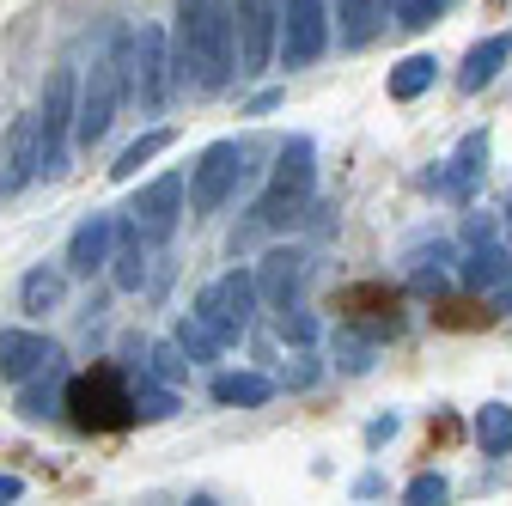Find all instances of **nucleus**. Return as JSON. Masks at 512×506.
<instances>
[{"mask_svg": "<svg viewBox=\"0 0 512 506\" xmlns=\"http://www.w3.org/2000/svg\"><path fill=\"white\" fill-rule=\"evenodd\" d=\"M299 287H305V250H269L263 269H256V293H263L275 311H293Z\"/></svg>", "mask_w": 512, "mask_h": 506, "instance_id": "obj_15", "label": "nucleus"}, {"mask_svg": "<svg viewBox=\"0 0 512 506\" xmlns=\"http://www.w3.org/2000/svg\"><path fill=\"white\" fill-rule=\"evenodd\" d=\"M183 220V177L165 171L147 189H135V202L122 208V238H141V244H165Z\"/></svg>", "mask_w": 512, "mask_h": 506, "instance_id": "obj_5", "label": "nucleus"}, {"mask_svg": "<svg viewBox=\"0 0 512 506\" xmlns=\"http://www.w3.org/2000/svg\"><path fill=\"white\" fill-rule=\"evenodd\" d=\"M122 43V80H128V98H135L141 110H159L165 92L177 86L171 80V43L159 25H141V31H116Z\"/></svg>", "mask_w": 512, "mask_h": 506, "instance_id": "obj_2", "label": "nucleus"}, {"mask_svg": "<svg viewBox=\"0 0 512 506\" xmlns=\"http://www.w3.org/2000/svg\"><path fill=\"white\" fill-rule=\"evenodd\" d=\"M61 360V348L37 330H0V378H13V385H25V378L49 372Z\"/></svg>", "mask_w": 512, "mask_h": 506, "instance_id": "obj_14", "label": "nucleus"}, {"mask_svg": "<svg viewBox=\"0 0 512 506\" xmlns=\"http://www.w3.org/2000/svg\"><path fill=\"white\" fill-rule=\"evenodd\" d=\"M74 116H80V80L74 68H55L37 104V135H43V177L68 171V135H74Z\"/></svg>", "mask_w": 512, "mask_h": 506, "instance_id": "obj_4", "label": "nucleus"}, {"mask_svg": "<svg viewBox=\"0 0 512 506\" xmlns=\"http://www.w3.org/2000/svg\"><path fill=\"white\" fill-rule=\"evenodd\" d=\"M244 165H250V147H238V141H214V147L196 159V171H189V208H196V214H220V208L238 196Z\"/></svg>", "mask_w": 512, "mask_h": 506, "instance_id": "obj_8", "label": "nucleus"}, {"mask_svg": "<svg viewBox=\"0 0 512 506\" xmlns=\"http://www.w3.org/2000/svg\"><path fill=\"white\" fill-rule=\"evenodd\" d=\"M384 7H391V19H397V25H409V31H427V25L439 19V7H445V0H384Z\"/></svg>", "mask_w": 512, "mask_h": 506, "instance_id": "obj_29", "label": "nucleus"}, {"mask_svg": "<svg viewBox=\"0 0 512 506\" xmlns=\"http://www.w3.org/2000/svg\"><path fill=\"white\" fill-rule=\"evenodd\" d=\"M494 311H500V318L512 311V281H506V287H494Z\"/></svg>", "mask_w": 512, "mask_h": 506, "instance_id": "obj_37", "label": "nucleus"}, {"mask_svg": "<svg viewBox=\"0 0 512 506\" xmlns=\"http://www.w3.org/2000/svg\"><path fill=\"white\" fill-rule=\"evenodd\" d=\"M116 238H122V220H116V214L80 220L74 238H68V269H74V275H98L104 263H116Z\"/></svg>", "mask_w": 512, "mask_h": 506, "instance_id": "obj_13", "label": "nucleus"}, {"mask_svg": "<svg viewBox=\"0 0 512 506\" xmlns=\"http://www.w3.org/2000/svg\"><path fill=\"white\" fill-rule=\"evenodd\" d=\"M122 92H128V80H122V43H116L110 55L92 61V74L80 80V116H74V141H80V147H98V141L110 135Z\"/></svg>", "mask_w": 512, "mask_h": 506, "instance_id": "obj_3", "label": "nucleus"}, {"mask_svg": "<svg viewBox=\"0 0 512 506\" xmlns=\"http://www.w3.org/2000/svg\"><path fill=\"white\" fill-rule=\"evenodd\" d=\"M68 409H74L80 427H128L135 421V391H128L116 372L98 366V372H86V378L68 385Z\"/></svg>", "mask_w": 512, "mask_h": 506, "instance_id": "obj_10", "label": "nucleus"}, {"mask_svg": "<svg viewBox=\"0 0 512 506\" xmlns=\"http://www.w3.org/2000/svg\"><path fill=\"white\" fill-rule=\"evenodd\" d=\"M445 263H452V244H433L415 257V287H439L445 281Z\"/></svg>", "mask_w": 512, "mask_h": 506, "instance_id": "obj_31", "label": "nucleus"}, {"mask_svg": "<svg viewBox=\"0 0 512 506\" xmlns=\"http://www.w3.org/2000/svg\"><path fill=\"white\" fill-rule=\"evenodd\" d=\"M378 19H384V0H336V25H342V43H372V31H378Z\"/></svg>", "mask_w": 512, "mask_h": 506, "instance_id": "obj_23", "label": "nucleus"}, {"mask_svg": "<svg viewBox=\"0 0 512 506\" xmlns=\"http://www.w3.org/2000/svg\"><path fill=\"white\" fill-rule=\"evenodd\" d=\"M330 49V7L324 0H281V61L311 68Z\"/></svg>", "mask_w": 512, "mask_h": 506, "instance_id": "obj_11", "label": "nucleus"}, {"mask_svg": "<svg viewBox=\"0 0 512 506\" xmlns=\"http://www.w3.org/2000/svg\"><path fill=\"white\" fill-rule=\"evenodd\" d=\"M476 446H482V458H506L512 452V409L506 403H482L476 409Z\"/></svg>", "mask_w": 512, "mask_h": 506, "instance_id": "obj_22", "label": "nucleus"}, {"mask_svg": "<svg viewBox=\"0 0 512 506\" xmlns=\"http://www.w3.org/2000/svg\"><path fill=\"white\" fill-rule=\"evenodd\" d=\"M336 354H342L348 372H366V366H372V348H360V342H348V336H336Z\"/></svg>", "mask_w": 512, "mask_h": 506, "instance_id": "obj_34", "label": "nucleus"}, {"mask_svg": "<svg viewBox=\"0 0 512 506\" xmlns=\"http://www.w3.org/2000/svg\"><path fill=\"white\" fill-rule=\"evenodd\" d=\"M445 500H452V482H445V476H415L409 482V494H403V506H445Z\"/></svg>", "mask_w": 512, "mask_h": 506, "instance_id": "obj_30", "label": "nucleus"}, {"mask_svg": "<svg viewBox=\"0 0 512 506\" xmlns=\"http://www.w3.org/2000/svg\"><path fill=\"white\" fill-rule=\"evenodd\" d=\"M165 147H171V129H147V135H141L135 147H122V159L110 165V177H116V183H128V177H135V171H141L147 159H159Z\"/></svg>", "mask_w": 512, "mask_h": 506, "instance_id": "obj_26", "label": "nucleus"}, {"mask_svg": "<svg viewBox=\"0 0 512 506\" xmlns=\"http://www.w3.org/2000/svg\"><path fill=\"white\" fill-rule=\"evenodd\" d=\"M19 494H25V482H19V476H0V506H13Z\"/></svg>", "mask_w": 512, "mask_h": 506, "instance_id": "obj_35", "label": "nucleus"}, {"mask_svg": "<svg viewBox=\"0 0 512 506\" xmlns=\"http://www.w3.org/2000/svg\"><path fill=\"white\" fill-rule=\"evenodd\" d=\"M238 25V80H263L269 61L281 55V7L275 0H232Z\"/></svg>", "mask_w": 512, "mask_h": 506, "instance_id": "obj_6", "label": "nucleus"}, {"mask_svg": "<svg viewBox=\"0 0 512 506\" xmlns=\"http://www.w3.org/2000/svg\"><path fill=\"white\" fill-rule=\"evenodd\" d=\"M256 275H244V269H232V275H220V281H208L202 287V299H196V318L220 336V342H238L244 330H250V318H256Z\"/></svg>", "mask_w": 512, "mask_h": 506, "instance_id": "obj_7", "label": "nucleus"}, {"mask_svg": "<svg viewBox=\"0 0 512 506\" xmlns=\"http://www.w3.org/2000/svg\"><path fill=\"white\" fill-rule=\"evenodd\" d=\"M43 177V135H37V110L19 116L7 129V147H0V196H19V189Z\"/></svg>", "mask_w": 512, "mask_h": 506, "instance_id": "obj_12", "label": "nucleus"}, {"mask_svg": "<svg viewBox=\"0 0 512 506\" xmlns=\"http://www.w3.org/2000/svg\"><path fill=\"white\" fill-rule=\"evenodd\" d=\"M61 397H68V372H61V360H55L49 372L25 378V391H19V415H25V421H43V415H55V409H61Z\"/></svg>", "mask_w": 512, "mask_h": 506, "instance_id": "obj_19", "label": "nucleus"}, {"mask_svg": "<svg viewBox=\"0 0 512 506\" xmlns=\"http://www.w3.org/2000/svg\"><path fill=\"white\" fill-rule=\"evenodd\" d=\"M208 391H214V403H226V409H256V403L275 397V385H269L263 372H220Z\"/></svg>", "mask_w": 512, "mask_h": 506, "instance_id": "obj_20", "label": "nucleus"}, {"mask_svg": "<svg viewBox=\"0 0 512 506\" xmlns=\"http://www.w3.org/2000/svg\"><path fill=\"white\" fill-rule=\"evenodd\" d=\"M311 183H317V147L305 135H293L269 171V189H263V202H256V220L263 226H293L311 202Z\"/></svg>", "mask_w": 512, "mask_h": 506, "instance_id": "obj_1", "label": "nucleus"}, {"mask_svg": "<svg viewBox=\"0 0 512 506\" xmlns=\"http://www.w3.org/2000/svg\"><path fill=\"white\" fill-rule=\"evenodd\" d=\"M189 506H214V500H189Z\"/></svg>", "mask_w": 512, "mask_h": 506, "instance_id": "obj_38", "label": "nucleus"}, {"mask_svg": "<svg viewBox=\"0 0 512 506\" xmlns=\"http://www.w3.org/2000/svg\"><path fill=\"white\" fill-rule=\"evenodd\" d=\"M506 281H512V250H506V244H476L470 257H464V287L494 293V287H506Z\"/></svg>", "mask_w": 512, "mask_h": 506, "instance_id": "obj_18", "label": "nucleus"}, {"mask_svg": "<svg viewBox=\"0 0 512 506\" xmlns=\"http://www.w3.org/2000/svg\"><path fill=\"white\" fill-rule=\"evenodd\" d=\"M506 55H512V31H500V37H482L470 55H464V68H458V86L464 92H482L500 68H506Z\"/></svg>", "mask_w": 512, "mask_h": 506, "instance_id": "obj_17", "label": "nucleus"}, {"mask_svg": "<svg viewBox=\"0 0 512 506\" xmlns=\"http://www.w3.org/2000/svg\"><path fill=\"white\" fill-rule=\"evenodd\" d=\"M196 55H202V86H196V92H226V80L238 74V25H232V0H208V7H202Z\"/></svg>", "mask_w": 512, "mask_h": 506, "instance_id": "obj_9", "label": "nucleus"}, {"mask_svg": "<svg viewBox=\"0 0 512 506\" xmlns=\"http://www.w3.org/2000/svg\"><path fill=\"white\" fill-rule=\"evenodd\" d=\"M391 433H397V421H391V415H384V421H372V427H366V439H372V446H378V439H391Z\"/></svg>", "mask_w": 512, "mask_h": 506, "instance_id": "obj_36", "label": "nucleus"}, {"mask_svg": "<svg viewBox=\"0 0 512 506\" xmlns=\"http://www.w3.org/2000/svg\"><path fill=\"white\" fill-rule=\"evenodd\" d=\"M433 74H439V61H433V55H403L397 68H391V98H397V104L421 98V92L433 86Z\"/></svg>", "mask_w": 512, "mask_h": 506, "instance_id": "obj_24", "label": "nucleus"}, {"mask_svg": "<svg viewBox=\"0 0 512 506\" xmlns=\"http://www.w3.org/2000/svg\"><path fill=\"white\" fill-rule=\"evenodd\" d=\"M177 415V391L171 385H141L135 391V421H171Z\"/></svg>", "mask_w": 512, "mask_h": 506, "instance_id": "obj_28", "label": "nucleus"}, {"mask_svg": "<svg viewBox=\"0 0 512 506\" xmlns=\"http://www.w3.org/2000/svg\"><path fill=\"white\" fill-rule=\"evenodd\" d=\"M171 342L183 348V360H220V348H226V342L196 318V311H189V318H177V336H171Z\"/></svg>", "mask_w": 512, "mask_h": 506, "instance_id": "obj_25", "label": "nucleus"}, {"mask_svg": "<svg viewBox=\"0 0 512 506\" xmlns=\"http://www.w3.org/2000/svg\"><path fill=\"white\" fill-rule=\"evenodd\" d=\"M61 299H68V275H61V269H31V275L19 281V305L31 311V318L61 311Z\"/></svg>", "mask_w": 512, "mask_h": 506, "instance_id": "obj_21", "label": "nucleus"}, {"mask_svg": "<svg viewBox=\"0 0 512 506\" xmlns=\"http://www.w3.org/2000/svg\"><path fill=\"white\" fill-rule=\"evenodd\" d=\"M482 165H488V135H464V147H458V159H452V171H439V177H427L433 189H445V196H470L476 189V177H482Z\"/></svg>", "mask_w": 512, "mask_h": 506, "instance_id": "obj_16", "label": "nucleus"}, {"mask_svg": "<svg viewBox=\"0 0 512 506\" xmlns=\"http://www.w3.org/2000/svg\"><path fill=\"white\" fill-rule=\"evenodd\" d=\"M281 342H293V348H305V342H317V318L311 311H281Z\"/></svg>", "mask_w": 512, "mask_h": 506, "instance_id": "obj_32", "label": "nucleus"}, {"mask_svg": "<svg viewBox=\"0 0 512 506\" xmlns=\"http://www.w3.org/2000/svg\"><path fill=\"white\" fill-rule=\"evenodd\" d=\"M110 281H116L122 293H135V287L147 281V244H141V238H122L116 263H110Z\"/></svg>", "mask_w": 512, "mask_h": 506, "instance_id": "obj_27", "label": "nucleus"}, {"mask_svg": "<svg viewBox=\"0 0 512 506\" xmlns=\"http://www.w3.org/2000/svg\"><path fill=\"white\" fill-rule=\"evenodd\" d=\"M183 366H189V360H183V348H177V342H153V372L165 378V385H177Z\"/></svg>", "mask_w": 512, "mask_h": 506, "instance_id": "obj_33", "label": "nucleus"}]
</instances>
